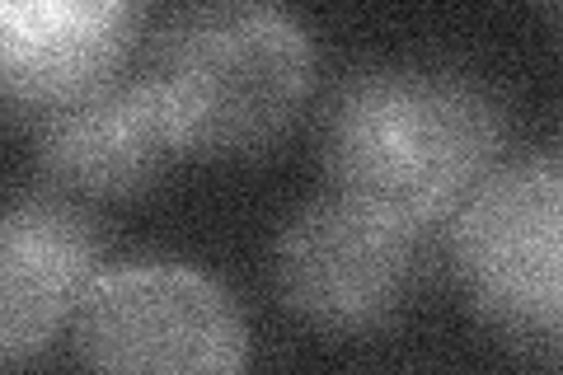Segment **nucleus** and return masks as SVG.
Instances as JSON below:
<instances>
[{
  "label": "nucleus",
  "instance_id": "1",
  "mask_svg": "<svg viewBox=\"0 0 563 375\" xmlns=\"http://www.w3.org/2000/svg\"><path fill=\"white\" fill-rule=\"evenodd\" d=\"M503 146L507 113L498 95L442 62L352 70L320 122L333 192L409 235L455 221L470 192L498 169Z\"/></svg>",
  "mask_w": 563,
  "mask_h": 375
},
{
  "label": "nucleus",
  "instance_id": "2",
  "mask_svg": "<svg viewBox=\"0 0 563 375\" xmlns=\"http://www.w3.org/2000/svg\"><path fill=\"white\" fill-rule=\"evenodd\" d=\"M314 38L277 5H188L155 29L151 70L184 155L240 159L277 146L314 89Z\"/></svg>",
  "mask_w": 563,
  "mask_h": 375
},
{
  "label": "nucleus",
  "instance_id": "3",
  "mask_svg": "<svg viewBox=\"0 0 563 375\" xmlns=\"http://www.w3.org/2000/svg\"><path fill=\"white\" fill-rule=\"evenodd\" d=\"M451 267L474 315L517 343L563 348V165H498L451 221Z\"/></svg>",
  "mask_w": 563,
  "mask_h": 375
},
{
  "label": "nucleus",
  "instance_id": "4",
  "mask_svg": "<svg viewBox=\"0 0 563 375\" xmlns=\"http://www.w3.org/2000/svg\"><path fill=\"white\" fill-rule=\"evenodd\" d=\"M85 375H244L250 329L235 296L179 258L109 267L76 319Z\"/></svg>",
  "mask_w": 563,
  "mask_h": 375
},
{
  "label": "nucleus",
  "instance_id": "5",
  "mask_svg": "<svg viewBox=\"0 0 563 375\" xmlns=\"http://www.w3.org/2000/svg\"><path fill=\"white\" fill-rule=\"evenodd\" d=\"M418 235L347 198H320L282 225L273 244L277 296L320 333H376L413 300Z\"/></svg>",
  "mask_w": 563,
  "mask_h": 375
},
{
  "label": "nucleus",
  "instance_id": "6",
  "mask_svg": "<svg viewBox=\"0 0 563 375\" xmlns=\"http://www.w3.org/2000/svg\"><path fill=\"white\" fill-rule=\"evenodd\" d=\"M103 267L95 217L57 192H29L0 221V362L20 371L80 319Z\"/></svg>",
  "mask_w": 563,
  "mask_h": 375
},
{
  "label": "nucleus",
  "instance_id": "7",
  "mask_svg": "<svg viewBox=\"0 0 563 375\" xmlns=\"http://www.w3.org/2000/svg\"><path fill=\"white\" fill-rule=\"evenodd\" d=\"M179 155V132L151 80H113L90 99L38 118L33 132V165L70 202L141 198Z\"/></svg>",
  "mask_w": 563,
  "mask_h": 375
},
{
  "label": "nucleus",
  "instance_id": "8",
  "mask_svg": "<svg viewBox=\"0 0 563 375\" xmlns=\"http://www.w3.org/2000/svg\"><path fill=\"white\" fill-rule=\"evenodd\" d=\"M141 14L122 0H5L0 89L20 113H57L113 85L136 47Z\"/></svg>",
  "mask_w": 563,
  "mask_h": 375
},
{
  "label": "nucleus",
  "instance_id": "9",
  "mask_svg": "<svg viewBox=\"0 0 563 375\" xmlns=\"http://www.w3.org/2000/svg\"><path fill=\"white\" fill-rule=\"evenodd\" d=\"M554 159H559V165H563V132H559V155H554Z\"/></svg>",
  "mask_w": 563,
  "mask_h": 375
}]
</instances>
